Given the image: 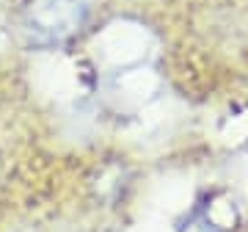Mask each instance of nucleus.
Segmentation results:
<instances>
[{
    "instance_id": "obj_1",
    "label": "nucleus",
    "mask_w": 248,
    "mask_h": 232,
    "mask_svg": "<svg viewBox=\"0 0 248 232\" xmlns=\"http://www.w3.org/2000/svg\"><path fill=\"white\" fill-rule=\"evenodd\" d=\"M91 0H25L19 11V39L28 50H58L86 28Z\"/></svg>"
}]
</instances>
